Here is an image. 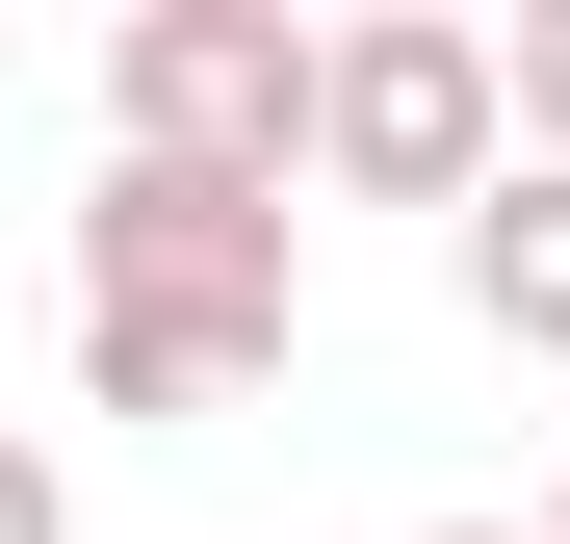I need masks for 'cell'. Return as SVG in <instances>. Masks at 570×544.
Wrapping results in <instances>:
<instances>
[{"instance_id": "obj_1", "label": "cell", "mask_w": 570, "mask_h": 544, "mask_svg": "<svg viewBox=\"0 0 570 544\" xmlns=\"http://www.w3.org/2000/svg\"><path fill=\"white\" fill-rule=\"evenodd\" d=\"M78 311L285 363V311H312V234H285V181H181V156H130L105 208H78Z\"/></svg>"}, {"instance_id": "obj_2", "label": "cell", "mask_w": 570, "mask_h": 544, "mask_svg": "<svg viewBox=\"0 0 570 544\" xmlns=\"http://www.w3.org/2000/svg\"><path fill=\"white\" fill-rule=\"evenodd\" d=\"M105 105L181 181H285V156H312V27H285V0H130V27H105Z\"/></svg>"}, {"instance_id": "obj_3", "label": "cell", "mask_w": 570, "mask_h": 544, "mask_svg": "<svg viewBox=\"0 0 570 544\" xmlns=\"http://www.w3.org/2000/svg\"><path fill=\"white\" fill-rule=\"evenodd\" d=\"M312 181L466 208L493 181V27H312Z\"/></svg>"}, {"instance_id": "obj_4", "label": "cell", "mask_w": 570, "mask_h": 544, "mask_svg": "<svg viewBox=\"0 0 570 544\" xmlns=\"http://www.w3.org/2000/svg\"><path fill=\"white\" fill-rule=\"evenodd\" d=\"M441 286H466V337H519V363H570V181H544V156L441 208Z\"/></svg>"}, {"instance_id": "obj_5", "label": "cell", "mask_w": 570, "mask_h": 544, "mask_svg": "<svg viewBox=\"0 0 570 544\" xmlns=\"http://www.w3.org/2000/svg\"><path fill=\"white\" fill-rule=\"evenodd\" d=\"M493 105L544 130V181H570V0H544V27H493Z\"/></svg>"}, {"instance_id": "obj_6", "label": "cell", "mask_w": 570, "mask_h": 544, "mask_svg": "<svg viewBox=\"0 0 570 544\" xmlns=\"http://www.w3.org/2000/svg\"><path fill=\"white\" fill-rule=\"evenodd\" d=\"M0 544H78V518H52V467H27V441H0Z\"/></svg>"}, {"instance_id": "obj_7", "label": "cell", "mask_w": 570, "mask_h": 544, "mask_svg": "<svg viewBox=\"0 0 570 544\" xmlns=\"http://www.w3.org/2000/svg\"><path fill=\"white\" fill-rule=\"evenodd\" d=\"M415 544H519V518H415Z\"/></svg>"}, {"instance_id": "obj_8", "label": "cell", "mask_w": 570, "mask_h": 544, "mask_svg": "<svg viewBox=\"0 0 570 544\" xmlns=\"http://www.w3.org/2000/svg\"><path fill=\"white\" fill-rule=\"evenodd\" d=\"M544 544H570V518H544Z\"/></svg>"}]
</instances>
